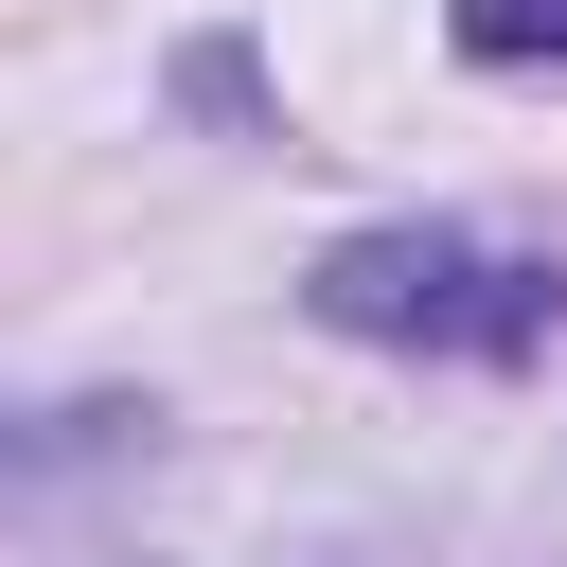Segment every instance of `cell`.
<instances>
[{
  "instance_id": "obj_1",
  "label": "cell",
  "mask_w": 567,
  "mask_h": 567,
  "mask_svg": "<svg viewBox=\"0 0 567 567\" xmlns=\"http://www.w3.org/2000/svg\"><path fill=\"white\" fill-rule=\"evenodd\" d=\"M337 337H425V354H532L567 319V266H496L461 230H337L301 284Z\"/></svg>"
},
{
  "instance_id": "obj_2",
  "label": "cell",
  "mask_w": 567,
  "mask_h": 567,
  "mask_svg": "<svg viewBox=\"0 0 567 567\" xmlns=\"http://www.w3.org/2000/svg\"><path fill=\"white\" fill-rule=\"evenodd\" d=\"M443 35H461L478 71H549V53H567V0H443Z\"/></svg>"
}]
</instances>
